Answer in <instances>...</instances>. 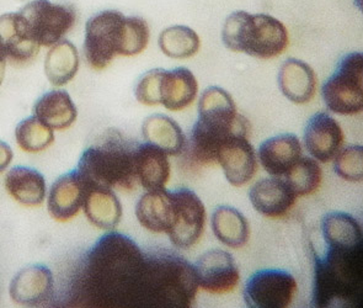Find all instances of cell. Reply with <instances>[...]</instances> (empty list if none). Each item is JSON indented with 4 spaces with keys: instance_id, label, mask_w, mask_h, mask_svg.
Listing matches in <instances>:
<instances>
[{
    "instance_id": "cell-1",
    "label": "cell",
    "mask_w": 363,
    "mask_h": 308,
    "mask_svg": "<svg viewBox=\"0 0 363 308\" xmlns=\"http://www.w3.org/2000/svg\"><path fill=\"white\" fill-rule=\"evenodd\" d=\"M150 255L126 236H104L82 265L80 294L99 306L148 304Z\"/></svg>"
},
{
    "instance_id": "cell-2",
    "label": "cell",
    "mask_w": 363,
    "mask_h": 308,
    "mask_svg": "<svg viewBox=\"0 0 363 308\" xmlns=\"http://www.w3.org/2000/svg\"><path fill=\"white\" fill-rule=\"evenodd\" d=\"M363 248L328 247L315 258L313 304L315 307H362Z\"/></svg>"
},
{
    "instance_id": "cell-3",
    "label": "cell",
    "mask_w": 363,
    "mask_h": 308,
    "mask_svg": "<svg viewBox=\"0 0 363 308\" xmlns=\"http://www.w3.org/2000/svg\"><path fill=\"white\" fill-rule=\"evenodd\" d=\"M234 133L247 136V121L238 115L230 94L219 87H211L199 103V120L192 128L189 147L191 158L201 164L217 162L219 147Z\"/></svg>"
},
{
    "instance_id": "cell-4",
    "label": "cell",
    "mask_w": 363,
    "mask_h": 308,
    "mask_svg": "<svg viewBox=\"0 0 363 308\" xmlns=\"http://www.w3.org/2000/svg\"><path fill=\"white\" fill-rule=\"evenodd\" d=\"M222 38L230 51L242 52L257 58L279 56L289 46V33L284 23L271 15L235 11L224 23Z\"/></svg>"
},
{
    "instance_id": "cell-5",
    "label": "cell",
    "mask_w": 363,
    "mask_h": 308,
    "mask_svg": "<svg viewBox=\"0 0 363 308\" xmlns=\"http://www.w3.org/2000/svg\"><path fill=\"white\" fill-rule=\"evenodd\" d=\"M199 289L196 269L172 253L150 255L148 306L191 307Z\"/></svg>"
},
{
    "instance_id": "cell-6",
    "label": "cell",
    "mask_w": 363,
    "mask_h": 308,
    "mask_svg": "<svg viewBox=\"0 0 363 308\" xmlns=\"http://www.w3.org/2000/svg\"><path fill=\"white\" fill-rule=\"evenodd\" d=\"M135 150L122 140L110 138L85 150L78 172L91 187L133 189L138 180Z\"/></svg>"
},
{
    "instance_id": "cell-7",
    "label": "cell",
    "mask_w": 363,
    "mask_h": 308,
    "mask_svg": "<svg viewBox=\"0 0 363 308\" xmlns=\"http://www.w3.org/2000/svg\"><path fill=\"white\" fill-rule=\"evenodd\" d=\"M321 95L326 106L339 115H354L363 108L362 53H349L326 80Z\"/></svg>"
},
{
    "instance_id": "cell-8",
    "label": "cell",
    "mask_w": 363,
    "mask_h": 308,
    "mask_svg": "<svg viewBox=\"0 0 363 308\" xmlns=\"http://www.w3.org/2000/svg\"><path fill=\"white\" fill-rule=\"evenodd\" d=\"M126 16L116 10L94 15L85 26V57L95 70H104L121 53Z\"/></svg>"
},
{
    "instance_id": "cell-9",
    "label": "cell",
    "mask_w": 363,
    "mask_h": 308,
    "mask_svg": "<svg viewBox=\"0 0 363 308\" xmlns=\"http://www.w3.org/2000/svg\"><path fill=\"white\" fill-rule=\"evenodd\" d=\"M33 40L40 46L58 43L74 26L75 11L68 5L33 0L20 10Z\"/></svg>"
},
{
    "instance_id": "cell-10",
    "label": "cell",
    "mask_w": 363,
    "mask_h": 308,
    "mask_svg": "<svg viewBox=\"0 0 363 308\" xmlns=\"http://www.w3.org/2000/svg\"><path fill=\"white\" fill-rule=\"evenodd\" d=\"M172 194L174 214L168 229L169 237L177 247H192L203 233L205 206L195 192L185 187L177 189Z\"/></svg>"
},
{
    "instance_id": "cell-11",
    "label": "cell",
    "mask_w": 363,
    "mask_h": 308,
    "mask_svg": "<svg viewBox=\"0 0 363 308\" xmlns=\"http://www.w3.org/2000/svg\"><path fill=\"white\" fill-rule=\"evenodd\" d=\"M297 290L292 274L284 270H261L249 279L244 296L250 307H289Z\"/></svg>"
},
{
    "instance_id": "cell-12",
    "label": "cell",
    "mask_w": 363,
    "mask_h": 308,
    "mask_svg": "<svg viewBox=\"0 0 363 308\" xmlns=\"http://www.w3.org/2000/svg\"><path fill=\"white\" fill-rule=\"evenodd\" d=\"M217 162L234 187L247 184L257 173V155L245 135L234 133L227 137L219 147Z\"/></svg>"
},
{
    "instance_id": "cell-13",
    "label": "cell",
    "mask_w": 363,
    "mask_h": 308,
    "mask_svg": "<svg viewBox=\"0 0 363 308\" xmlns=\"http://www.w3.org/2000/svg\"><path fill=\"white\" fill-rule=\"evenodd\" d=\"M199 285L211 294H227L239 282V270L229 253L213 249L205 253L195 266Z\"/></svg>"
},
{
    "instance_id": "cell-14",
    "label": "cell",
    "mask_w": 363,
    "mask_h": 308,
    "mask_svg": "<svg viewBox=\"0 0 363 308\" xmlns=\"http://www.w3.org/2000/svg\"><path fill=\"white\" fill-rule=\"evenodd\" d=\"M344 142V133L334 117L318 112L308 122L304 131V143L308 152L320 162L335 158Z\"/></svg>"
},
{
    "instance_id": "cell-15",
    "label": "cell",
    "mask_w": 363,
    "mask_h": 308,
    "mask_svg": "<svg viewBox=\"0 0 363 308\" xmlns=\"http://www.w3.org/2000/svg\"><path fill=\"white\" fill-rule=\"evenodd\" d=\"M88 184L78 172H70L60 177L50 192L48 211L57 221L65 222L73 219L84 205Z\"/></svg>"
},
{
    "instance_id": "cell-16",
    "label": "cell",
    "mask_w": 363,
    "mask_h": 308,
    "mask_svg": "<svg viewBox=\"0 0 363 308\" xmlns=\"http://www.w3.org/2000/svg\"><path fill=\"white\" fill-rule=\"evenodd\" d=\"M297 195L284 179L270 177L257 182L250 190V201L261 215L277 219L286 215L296 202Z\"/></svg>"
},
{
    "instance_id": "cell-17",
    "label": "cell",
    "mask_w": 363,
    "mask_h": 308,
    "mask_svg": "<svg viewBox=\"0 0 363 308\" xmlns=\"http://www.w3.org/2000/svg\"><path fill=\"white\" fill-rule=\"evenodd\" d=\"M0 43L11 61L23 63L33 60L40 50L20 13L0 16Z\"/></svg>"
},
{
    "instance_id": "cell-18",
    "label": "cell",
    "mask_w": 363,
    "mask_h": 308,
    "mask_svg": "<svg viewBox=\"0 0 363 308\" xmlns=\"http://www.w3.org/2000/svg\"><path fill=\"white\" fill-rule=\"evenodd\" d=\"M53 289V276L46 266L25 268L10 284V296L16 304L36 306L43 304Z\"/></svg>"
},
{
    "instance_id": "cell-19",
    "label": "cell",
    "mask_w": 363,
    "mask_h": 308,
    "mask_svg": "<svg viewBox=\"0 0 363 308\" xmlns=\"http://www.w3.org/2000/svg\"><path fill=\"white\" fill-rule=\"evenodd\" d=\"M302 157V147L297 136L291 133L276 136L260 145L259 158L267 173L284 177Z\"/></svg>"
},
{
    "instance_id": "cell-20",
    "label": "cell",
    "mask_w": 363,
    "mask_h": 308,
    "mask_svg": "<svg viewBox=\"0 0 363 308\" xmlns=\"http://www.w3.org/2000/svg\"><path fill=\"white\" fill-rule=\"evenodd\" d=\"M279 85L282 94L291 101L309 103L317 90V75L307 63L291 58L279 70Z\"/></svg>"
},
{
    "instance_id": "cell-21",
    "label": "cell",
    "mask_w": 363,
    "mask_h": 308,
    "mask_svg": "<svg viewBox=\"0 0 363 308\" xmlns=\"http://www.w3.org/2000/svg\"><path fill=\"white\" fill-rule=\"evenodd\" d=\"M135 162L137 177L145 190L164 189L170 177V164L164 150L147 142L135 147Z\"/></svg>"
},
{
    "instance_id": "cell-22",
    "label": "cell",
    "mask_w": 363,
    "mask_h": 308,
    "mask_svg": "<svg viewBox=\"0 0 363 308\" xmlns=\"http://www.w3.org/2000/svg\"><path fill=\"white\" fill-rule=\"evenodd\" d=\"M199 84L195 75L186 68L164 72L160 99L170 111H180L190 106L197 95Z\"/></svg>"
},
{
    "instance_id": "cell-23",
    "label": "cell",
    "mask_w": 363,
    "mask_h": 308,
    "mask_svg": "<svg viewBox=\"0 0 363 308\" xmlns=\"http://www.w3.org/2000/svg\"><path fill=\"white\" fill-rule=\"evenodd\" d=\"M172 214L174 202L172 192H165L164 189L147 192L135 207V215L140 224L152 232H168Z\"/></svg>"
},
{
    "instance_id": "cell-24",
    "label": "cell",
    "mask_w": 363,
    "mask_h": 308,
    "mask_svg": "<svg viewBox=\"0 0 363 308\" xmlns=\"http://www.w3.org/2000/svg\"><path fill=\"white\" fill-rule=\"evenodd\" d=\"M84 210L88 220L99 229H115L121 220V202L108 187L88 185Z\"/></svg>"
},
{
    "instance_id": "cell-25",
    "label": "cell",
    "mask_w": 363,
    "mask_h": 308,
    "mask_svg": "<svg viewBox=\"0 0 363 308\" xmlns=\"http://www.w3.org/2000/svg\"><path fill=\"white\" fill-rule=\"evenodd\" d=\"M35 115L52 130H65L77 119V108L69 94L65 90H53L38 99Z\"/></svg>"
},
{
    "instance_id": "cell-26",
    "label": "cell",
    "mask_w": 363,
    "mask_h": 308,
    "mask_svg": "<svg viewBox=\"0 0 363 308\" xmlns=\"http://www.w3.org/2000/svg\"><path fill=\"white\" fill-rule=\"evenodd\" d=\"M5 187L15 200L26 206L43 204L46 195V182L43 174L25 167L10 170L5 177Z\"/></svg>"
},
{
    "instance_id": "cell-27",
    "label": "cell",
    "mask_w": 363,
    "mask_h": 308,
    "mask_svg": "<svg viewBox=\"0 0 363 308\" xmlns=\"http://www.w3.org/2000/svg\"><path fill=\"white\" fill-rule=\"evenodd\" d=\"M143 136L150 145H157L170 155L182 153L186 140L180 126L165 115H152L143 123Z\"/></svg>"
},
{
    "instance_id": "cell-28",
    "label": "cell",
    "mask_w": 363,
    "mask_h": 308,
    "mask_svg": "<svg viewBox=\"0 0 363 308\" xmlns=\"http://www.w3.org/2000/svg\"><path fill=\"white\" fill-rule=\"evenodd\" d=\"M323 236L328 247H363L362 229L354 216L345 212H331L323 219Z\"/></svg>"
},
{
    "instance_id": "cell-29",
    "label": "cell",
    "mask_w": 363,
    "mask_h": 308,
    "mask_svg": "<svg viewBox=\"0 0 363 308\" xmlns=\"http://www.w3.org/2000/svg\"><path fill=\"white\" fill-rule=\"evenodd\" d=\"M79 68V55L73 43L63 40L47 53L45 70L48 80L62 87L74 78Z\"/></svg>"
},
{
    "instance_id": "cell-30",
    "label": "cell",
    "mask_w": 363,
    "mask_h": 308,
    "mask_svg": "<svg viewBox=\"0 0 363 308\" xmlns=\"http://www.w3.org/2000/svg\"><path fill=\"white\" fill-rule=\"evenodd\" d=\"M212 229L216 237L230 248H240L249 239L247 219L233 207L220 206L212 216Z\"/></svg>"
},
{
    "instance_id": "cell-31",
    "label": "cell",
    "mask_w": 363,
    "mask_h": 308,
    "mask_svg": "<svg viewBox=\"0 0 363 308\" xmlns=\"http://www.w3.org/2000/svg\"><path fill=\"white\" fill-rule=\"evenodd\" d=\"M159 47L170 58L184 60L197 53L200 48L199 35L189 26L177 25L165 28L159 36Z\"/></svg>"
},
{
    "instance_id": "cell-32",
    "label": "cell",
    "mask_w": 363,
    "mask_h": 308,
    "mask_svg": "<svg viewBox=\"0 0 363 308\" xmlns=\"http://www.w3.org/2000/svg\"><path fill=\"white\" fill-rule=\"evenodd\" d=\"M15 136L20 148L30 153L46 150L55 140L52 128L40 121L38 117H28L20 122L16 127Z\"/></svg>"
},
{
    "instance_id": "cell-33",
    "label": "cell",
    "mask_w": 363,
    "mask_h": 308,
    "mask_svg": "<svg viewBox=\"0 0 363 308\" xmlns=\"http://www.w3.org/2000/svg\"><path fill=\"white\" fill-rule=\"evenodd\" d=\"M284 177L296 195H308L320 185L321 169L314 159L301 157Z\"/></svg>"
},
{
    "instance_id": "cell-34",
    "label": "cell",
    "mask_w": 363,
    "mask_h": 308,
    "mask_svg": "<svg viewBox=\"0 0 363 308\" xmlns=\"http://www.w3.org/2000/svg\"><path fill=\"white\" fill-rule=\"evenodd\" d=\"M150 43L148 23L140 18H126L125 35L122 43V56H135L145 50Z\"/></svg>"
},
{
    "instance_id": "cell-35",
    "label": "cell",
    "mask_w": 363,
    "mask_h": 308,
    "mask_svg": "<svg viewBox=\"0 0 363 308\" xmlns=\"http://www.w3.org/2000/svg\"><path fill=\"white\" fill-rule=\"evenodd\" d=\"M335 172L349 182H361L363 177V148L349 145L336 154Z\"/></svg>"
},
{
    "instance_id": "cell-36",
    "label": "cell",
    "mask_w": 363,
    "mask_h": 308,
    "mask_svg": "<svg viewBox=\"0 0 363 308\" xmlns=\"http://www.w3.org/2000/svg\"><path fill=\"white\" fill-rule=\"evenodd\" d=\"M164 72V70H152L140 78L135 87V98L138 101L150 106L160 104V90Z\"/></svg>"
},
{
    "instance_id": "cell-37",
    "label": "cell",
    "mask_w": 363,
    "mask_h": 308,
    "mask_svg": "<svg viewBox=\"0 0 363 308\" xmlns=\"http://www.w3.org/2000/svg\"><path fill=\"white\" fill-rule=\"evenodd\" d=\"M13 159V150L9 145L0 141V172L5 170Z\"/></svg>"
},
{
    "instance_id": "cell-38",
    "label": "cell",
    "mask_w": 363,
    "mask_h": 308,
    "mask_svg": "<svg viewBox=\"0 0 363 308\" xmlns=\"http://www.w3.org/2000/svg\"><path fill=\"white\" fill-rule=\"evenodd\" d=\"M5 65H6V53H5L4 48L0 43V85L3 83L5 75Z\"/></svg>"
}]
</instances>
